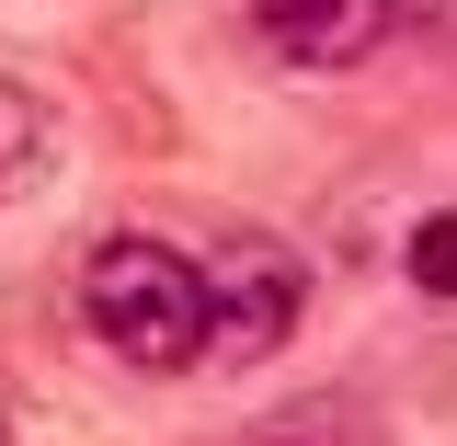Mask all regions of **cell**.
Wrapping results in <instances>:
<instances>
[{"label": "cell", "mask_w": 457, "mask_h": 446, "mask_svg": "<svg viewBox=\"0 0 457 446\" xmlns=\"http://www.w3.org/2000/svg\"><path fill=\"white\" fill-rule=\"evenodd\" d=\"M80 321L114 366L137 378H183L218 366V298H206V252H183L161 229H114L80 264Z\"/></svg>", "instance_id": "6da1fadb"}, {"label": "cell", "mask_w": 457, "mask_h": 446, "mask_svg": "<svg viewBox=\"0 0 457 446\" xmlns=\"http://www.w3.org/2000/svg\"><path fill=\"white\" fill-rule=\"evenodd\" d=\"M206 298H218V366H263L309 321V275L286 240H218L206 252Z\"/></svg>", "instance_id": "7a4b0ae2"}, {"label": "cell", "mask_w": 457, "mask_h": 446, "mask_svg": "<svg viewBox=\"0 0 457 446\" xmlns=\"http://www.w3.org/2000/svg\"><path fill=\"white\" fill-rule=\"evenodd\" d=\"M252 35H263L286 69H309V80H343V69L389 57L400 0H252Z\"/></svg>", "instance_id": "3957f363"}, {"label": "cell", "mask_w": 457, "mask_h": 446, "mask_svg": "<svg viewBox=\"0 0 457 446\" xmlns=\"http://www.w3.org/2000/svg\"><path fill=\"white\" fill-rule=\"evenodd\" d=\"M46 149H57V126L23 92H0V195H23V183H46Z\"/></svg>", "instance_id": "277c9868"}, {"label": "cell", "mask_w": 457, "mask_h": 446, "mask_svg": "<svg viewBox=\"0 0 457 446\" xmlns=\"http://www.w3.org/2000/svg\"><path fill=\"white\" fill-rule=\"evenodd\" d=\"M411 275L435 286V298L457 286V218H423V229H411Z\"/></svg>", "instance_id": "5b68a950"}, {"label": "cell", "mask_w": 457, "mask_h": 446, "mask_svg": "<svg viewBox=\"0 0 457 446\" xmlns=\"http://www.w3.org/2000/svg\"><path fill=\"white\" fill-rule=\"evenodd\" d=\"M0 446H12V390H0Z\"/></svg>", "instance_id": "8992f818"}]
</instances>
